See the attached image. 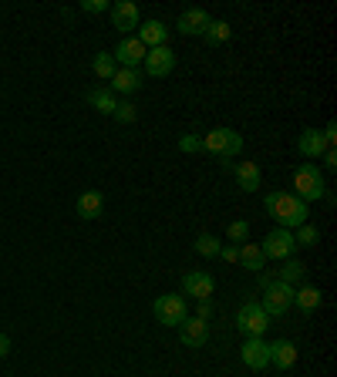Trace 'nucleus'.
<instances>
[{
	"instance_id": "2",
	"label": "nucleus",
	"mask_w": 337,
	"mask_h": 377,
	"mask_svg": "<svg viewBox=\"0 0 337 377\" xmlns=\"http://www.w3.org/2000/svg\"><path fill=\"white\" fill-rule=\"evenodd\" d=\"M324 176H320V169L313 165V162H304V165H297L293 169V192L290 196H297L300 202H317L324 199Z\"/></svg>"
},
{
	"instance_id": "29",
	"label": "nucleus",
	"mask_w": 337,
	"mask_h": 377,
	"mask_svg": "<svg viewBox=\"0 0 337 377\" xmlns=\"http://www.w3.org/2000/svg\"><path fill=\"white\" fill-rule=\"evenodd\" d=\"M115 118H118L122 125H131V122L138 118V108H135L131 101H118V104H115Z\"/></svg>"
},
{
	"instance_id": "28",
	"label": "nucleus",
	"mask_w": 337,
	"mask_h": 377,
	"mask_svg": "<svg viewBox=\"0 0 337 377\" xmlns=\"http://www.w3.org/2000/svg\"><path fill=\"white\" fill-rule=\"evenodd\" d=\"M219 246H223V243H219L216 236H209V232H203V236L196 239V246H192V250L199 252V256H219Z\"/></svg>"
},
{
	"instance_id": "3",
	"label": "nucleus",
	"mask_w": 337,
	"mask_h": 377,
	"mask_svg": "<svg viewBox=\"0 0 337 377\" xmlns=\"http://www.w3.org/2000/svg\"><path fill=\"white\" fill-rule=\"evenodd\" d=\"M203 151L219 155V158H236L243 151V138L233 128H212L209 135H203Z\"/></svg>"
},
{
	"instance_id": "19",
	"label": "nucleus",
	"mask_w": 337,
	"mask_h": 377,
	"mask_svg": "<svg viewBox=\"0 0 337 377\" xmlns=\"http://www.w3.org/2000/svg\"><path fill=\"white\" fill-rule=\"evenodd\" d=\"M236 182L243 192H257L259 189V165L257 162H239L236 165Z\"/></svg>"
},
{
	"instance_id": "13",
	"label": "nucleus",
	"mask_w": 337,
	"mask_h": 377,
	"mask_svg": "<svg viewBox=\"0 0 337 377\" xmlns=\"http://www.w3.org/2000/svg\"><path fill=\"white\" fill-rule=\"evenodd\" d=\"M115 64H122V68H138L142 61H145V48L138 44V37H125L118 48H115Z\"/></svg>"
},
{
	"instance_id": "8",
	"label": "nucleus",
	"mask_w": 337,
	"mask_h": 377,
	"mask_svg": "<svg viewBox=\"0 0 337 377\" xmlns=\"http://www.w3.org/2000/svg\"><path fill=\"white\" fill-rule=\"evenodd\" d=\"M239 357L250 371H263L270 364V344L263 337H246V344L239 347Z\"/></svg>"
},
{
	"instance_id": "4",
	"label": "nucleus",
	"mask_w": 337,
	"mask_h": 377,
	"mask_svg": "<svg viewBox=\"0 0 337 377\" xmlns=\"http://www.w3.org/2000/svg\"><path fill=\"white\" fill-rule=\"evenodd\" d=\"M263 313L266 317H280L286 313L290 306H293V286H286V283H263Z\"/></svg>"
},
{
	"instance_id": "25",
	"label": "nucleus",
	"mask_w": 337,
	"mask_h": 377,
	"mask_svg": "<svg viewBox=\"0 0 337 377\" xmlns=\"http://www.w3.org/2000/svg\"><path fill=\"white\" fill-rule=\"evenodd\" d=\"M91 68H95V75L102 77V81H111V77H115V71H118L115 57H111V54H104V50L95 57V61H91Z\"/></svg>"
},
{
	"instance_id": "30",
	"label": "nucleus",
	"mask_w": 337,
	"mask_h": 377,
	"mask_svg": "<svg viewBox=\"0 0 337 377\" xmlns=\"http://www.w3.org/2000/svg\"><path fill=\"white\" fill-rule=\"evenodd\" d=\"M226 236H230L233 243H246V236H250V223H243V219H236V223H230V229H226Z\"/></svg>"
},
{
	"instance_id": "1",
	"label": "nucleus",
	"mask_w": 337,
	"mask_h": 377,
	"mask_svg": "<svg viewBox=\"0 0 337 377\" xmlns=\"http://www.w3.org/2000/svg\"><path fill=\"white\" fill-rule=\"evenodd\" d=\"M266 212L277 219V226L280 229H297L307 223V202H300L297 196H290V192H270L266 196Z\"/></svg>"
},
{
	"instance_id": "11",
	"label": "nucleus",
	"mask_w": 337,
	"mask_h": 377,
	"mask_svg": "<svg viewBox=\"0 0 337 377\" xmlns=\"http://www.w3.org/2000/svg\"><path fill=\"white\" fill-rule=\"evenodd\" d=\"M111 27L122 30V34L135 30V27H138V7H135L131 0H118V3H111Z\"/></svg>"
},
{
	"instance_id": "12",
	"label": "nucleus",
	"mask_w": 337,
	"mask_h": 377,
	"mask_svg": "<svg viewBox=\"0 0 337 377\" xmlns=\"http://www.w3.org/2000/svg\"><path fill=\"white\" fill-rule=\"evenodd\" d=\"M209 24H212V17H209L206 10H199V7L182 10L179 14V34H185V37H199V34H206Z\"/></svg>"
},
{
	"instance_id": "5",
	"label": "nucleus",
	"mask_w": 337,
	"mask_h": 377,
	"mask_svg": "<svg viewBox=\"0 0 337 377\" xmlns=\"http://www.w3.org/2000/svg\"><path fill=\"white\" fill-rule=\"evenodd\" d=\"M263 256L266 259H290L293 250H297V243H293V232L290 229H273V232H266V239H263Z\"/></svg>"
},
{
	"instance_id": "27",
	"label": "nucleus",
	"mask_w": 337,
	"mask_h": 377,
	"mask_svg": "<svg viewBox=\"0 0 337 377\" xmlns=\"http://www.w3.org/2000/svg\"><path fill=\"white\" fill-rule=\"evenodd\" d=\"M293 243H297V246H317V243H320V232H317L311 223H304V226H297V232H293Z\"/></svg>"
},
{
	"instance_id": "21",
	"label": "nucleus",
	"mask_w": 337,
	"mask_h": 377,
	"mask_svg": "<svg viewBox=\"0 0 337 377\" xmlns=\"http://www.w3.org/2000/svg\"><path fill=\"white\" fill-rule=\"evenodd\" d=\"M324 303V297H320V290L317 286H304V290H293V306H300L304 313H313L317 306Z\"/></svg>"
},
{
	"instance_id": "34",
	"label": "nucleus",
	"mask_w": 337,
	"mask_h": 377,
	"mask_svg": "<svg viewBox=\"0 0 337 377\" xmlns=\"http://www.w3.org/2000/svg\"><path fill=\"white\" fill-rule=\"evenodd\" d=\"M209 317H212V303L199 300V320H209Z\"/></svg>"
},
{
	"instance_id": "14",
	"label": "nucleus",
	"mask_w": 337,
	"mask_h": 377,
	"mask_svg": "<svg viewBox=\"0 0 337 377\" xmlns=\"http://www.w3.org/2000/svg\"><path fill=\"white\" fill-rule=\"evenodd\" d=\"M297 151H300L304 158H320V155L327 151V138H324V131H317V128H304L300 138H297Z\"/></svg>"
},
{
	"instance_id": "33",
	"label": "nucleus",
	"mask_w": 337,
	"mask_h": 377,
	"mask_svg": "<svg viewBox=\"0 0 337 377\" xmlns=\"http://www.w3.org/2000/svg\"><path fill=\"white\" fill-rule=\"evenodd\" d=\"M219 256H223L226 263H239V250H236V246H219Z\"/></svg>"
},
{
	"instance_id": "17",
	"label": "nucleus",
	"mask_w": 337,
	"mask_h": 377,
	"mask_svg": "<svg viewBox=\"0 0 337 377\" xmlns=\"http://www.w3.org/2000/svg\"><path fill=\"white\" fill-rule=\"evenodd\" d=\"M138 88H142L138 68H118L115 77H111V91H118V95H135Z\"/></svg>"
},
{
	"instance_id": "23",
	"label": "nucleus",
	"mask_w": 337,
	"mask_h": 377,
	"mask_svg": "<svg viewBox=\"0 0 337 377\" xmlns=\"http://www.w3.org/2000/svg\"><path fill=\"white\" fill-rule=\"evenodd\" d=\"M239 263H243L246 270H263L266 256H263V250H259L257 243H246V246L239 250Z\"/></svg>"
},
{
	"instance_id": "18",
	"label": "nucleus",
	"mask_w": 337,
	"mask_h": 377,
	"mask_svg": "<svg viewBox=\"0 0 337 377\" xmlns=\"http://www.w3.org/2000/svg\"><path fill=\"white\" fill-rule=\"evenodd\" d=\"M270 364L280 367V371H290V367L297 364V347H293L290 340H277V344H270Z\"/></svg>"
},
{
	"instance_id": "24",
	"label": "nucleus",
	"mask_w": 337,
	"mask_h": 377,
	"mask_svg": "<svg viewBox=\"0 0 337 377\" xmlns=\"http://www.w3.org/2000/svg\"><path fill=\"white\" fill-rule=\"evenodd\" d=\"M304 273H307V266L300 263V259H284V270H280V283H286V286H293V283H300L304 279Z\"/></svg>"
},
{
	"instance_id": "31",
	"label": "nucleus",
	"mask_w": 337,
	"mask_h": 377,
	"mask_svg": "<svg viewBox=\"0 0 337 377\" xmlns=\"http://www.w3.org/2000/svg\"><path fill=\"white\" fill-rule=\"evenodd\" d=\"M179 149L182 151H203V138H199V135H182Z\"/></svg>"
},
{
	"instance_id": "9",
	"label": "nucleus",
	"mask_w": 337,
	"mask_h": 377,
	"mask_svg": "<svg viewBox=\"0 0 337 377\" xmlns=\"http://www.w3.org/2000/svg\"><path fill=\"white\" fill-rule=\"evenodd\" d=\"M145 71L152 77H165V75H172V68H176V54H172V48L165 44V48H152V50H145Z\"/></svg>"
},
{
	"instance_id": "6",
	"label": "nucleus",
	"mask_w": 337,
	"mask_h": 377,
	"mask_svg": "<svg viewBox=\"0 0 337 377\" xmlns=\"http://www.w3.org/2000/svg\"><path fill=\"white\" fill-rule=\"evenodd\" d=\"M185 317H189V313H185V300H182L179 293H165V297H158L156 300V320L158 324L179 327Z\"/></svg>"
},
{
	"instance_id": "15",
	"label": "nucleus",
	"mask_w": 337,
	"mask_h": 377,
	"mask_svg": "<svg viewBox=\"0 0 337 377\" xmlns=\"http://www.w3.org/2000/svg\"><path fill=\"white\" fill-rule=\"evenodd\" d=\"M182 290H185V297H196V300H209L212 297V290H216V283H212V277L209 273H185V279H182Z\"/></svg>"
},
{
	"instance_id": "22",
	"label": "nucleus",
	"mask_w": 337,
	"mask_h": 377,
	"mask_svg": "<svg viewBox=\"0 0 337 377\" xmlns=\"http://www.w3.org/2000/svg\"><path fill=\"white\" fill-rule=\"evenodd\" d=\"M88 101H91V108H98L102 115H115V104H118L108 88H91V91H88Z\"/></svg>"
},
{
	"instance_id": "16",
	"label": "nucleus",
	"mask_w": 337,
	"mask_h": 377,
	"mask_svg": "<svg viewBox=\"0 0 337 377\" xmlns=\"http://www.w3.org/2000/svg\"><path fill=\"white\" fill-rule=\"evenodd\" d=\"M165 41H169V27L162 24V21H149V24H138V44H142L145 50L165 48Z\"/></svg>"
},
{
	"instance_id": "32",
	"label": "nucleus",
	"mask_w": 337,
	"mask_h": 377,
	"mask_svg": "<svg viewBox=\"0 0 337 377\" xmlns=\"http://www.w3.org/2000/svg\"><path fill=\"white\" fill-rule=\"evenodd\" d=\"M81 10H88V14H102V10H108V0H81Z\"/></svg>"
},
{
	"instance_id": "26",
	"label": "nucleus",
	"mask_w": 337,
	"mask_h": 377,
	"mask_svg": "<svg viewBox=\"0 0 337 377\" xmlns=\"http://www.w3.org/2000/svg\"><path fill=\"white\" fill-rule=\"evenodd\" d=\"M230 34H233V27L226 24V21H212L203 37H206L209 44H223V41H230Z\"/></svg>"
},
{
	"instance_id": "7",
	"label": "nucleus",
	"mask_w": 337,
	"mask_h": 377,
	"mask_svg": "<svg viewBox=\"0 0 337 377\" xmlns=\"http://www.w3.org/2000/svg\"><path fill=\"white\" fill-rule=\"evenodd\" d=\"M236 327L243 330L246 337H263V330L270 327V317L263 313L259 303H243V310L236 317Z\"/></svg>"
},
{
	"instance_id": "20",
	"label": "nucleus",
	"mask_w": 337,
	"mask_h": 377,
	"mask_svg": "<svg viewBox=\"0 0 337 377\" xmlns=\"http://www.w3.org/2000/svg\"><path fill=\"white\" fill-rule=\"evenodd\" d=\"M104 209L102 192H81L78 196V216L81 219H98Z\"/></svg>"
},
{
	"instance_id": "10",
	"label": "nucleus",
	"mask_w": 337,
	"mask_h": 377,
	"mask_svg": "<svg viewBox=\"0 0 337 377\" xmlns=\"http://www.w3.org/2000/svg\"><path fill=\"white\" fill-rule=\"evenodd\" d=\"M179 337L185 347H203L209 340V320H199V317H185L179 324Z\"/></svg>"
},
{
	"instance_id": "35",
	"label": "nucleus",
	"mask_w": 337,
	"mask_h": 377,
	"mask_svg": "<svg viewBox=\"0 0 337 377\" xmlns=\"http://www.w3.org/2000/svg\"><path fill=\"white\" fill-rule=\"evenodd\" d=\"M320 158H324V165H327V169H337V155H334V149H327L324 155H320Z\"/></svg>"
},
{
	"instance_id": "36",
	"label": "nucleus",
	"mask_w": 337,
	"mask_h": 377,
	"mask_svg": "<svg viewBox=\"0 0 337 377\" xmlns=\"http://www.w3.org/2000/svg\"><path fill=\"white\" fill-rule=\"evenodd\" d=\"M7 353H10V337L0 333V357H7Z\"/></svg>"
}]
</instances>
